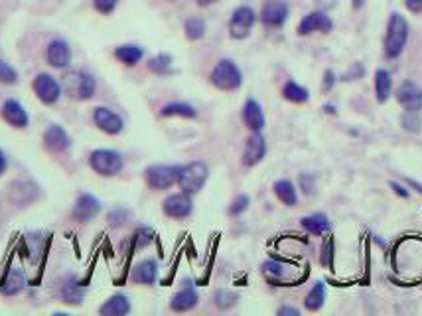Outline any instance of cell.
<instances>
[{
	"label": "cell",
	"mask_w": 422,
	"mask_h": 316,
	"mask_svg": "<svg viewBox=\"0 0 422 316\" xmlns=\"http://www.w3.org/2000/svg\"><path fill=\"white\" fill-rule=\"evenodd\" d=\"M200 6H209V4H213V2H218V0H195Z\"/></svg>",
	"instance_id": "obj_45"
},
{
	"label": "cell",
	"mask_w": 422,
	"mask_h": 316,
	"mask_svg": "<svg viewBox=\"0 0 422 316\" xmlns=\"http://www.w3.org/2000/svg\"><path fill=\"white\" fill-rule=\"evenodd\" d=\"M263 269H265L267 273H270V275H276V276L284 275V267H282L281 263H276V261H267V263L263 265Z\"/></svg>",
	"instance_id": "obj_39"
},
{
	"label": "cell",
	"mask_w": 422,
	"mask_h": 316,
	"mask_svg": "<svg viewBox=\"0 0 422 316\" xmlns=\"http://www.w3.org/2000/svg\"><path fill=\"white\" fill-rule=\"evenodd\" d=\"M6 170H8V158L4 155V150L0 148V176H2Z\"/></svg>",
	"instance_id": "obj_42"
},
{
	"label": "cell",
	"mask_w": 422,
	"mask_h": 316,
	"mask_svg": "<svg viewBox=\"0 0 422 316\" xmlns=\"http://www.w3.org/2000/svg\"><path fill=\"white\" fill-rule=\"evenodd\" d=\"M333 83H335V76H333V71L328 69V71L324 73V85H322V89H324V91H332Z\"/></svg>",
	"instance_id": "obj_40"
},
{
	"label": "cell",
	"mask_w": 422,
	"mask_h": 316,
	"mask_svg": "<svg viewBox=\"0 0 422 316\" xmlns=\"http://www.w3.org/2000/svg\"><path fill=\"white\" fill-rule=\"evenodd\" d=\"M410 12H422V0H405Z\"/></svg>",
	"instance_id": "obj_41"
},
{
	"label": "cell",
	"mask_w": 422,
	"mask_h": 316,
	"mask_svg": "<svg viewBox=\"0 0 422 316\" xmlns=\"http://www.w3.org/2000/svg\"><path fill=\"white\" fill-rule=\"evenodd\" d=\"M101 211V202L99 198L91 196V194H81L77 198L76 206H73V218L81 224H87L93 218H97Z\"/></svg>",
	"instance_id": "obj_14"
},
{
	"label": "cell",
	"mask_w": 422,
	"mask_h": 316,
	"mask_svg": "<svg viewBox=\"0 0 422 316\" xmlns=\"http://www.w3.org/2000/svg\"><path fill=\"white\" fill-rule=\"evenodd\" d=\"M95 78L87 71H67L62 79V89L73 101H89L95 95Z\"/></svg>",
	"instance_id": "obj_1"
},
{
	"label": "cell",
	"mask_w": 422,
	"mask_h": 316,
	"mask_svg": "<svg viewBox=\"0 0 422 316\" xmlns=\"http://www.w3.org/2000/svg\"><path fill=\"white\" fill-rule=\"evenodd\" d=\"M128 313H130V301L127 295H113L99 308L101 316H125Z\"/></svg>",
	"instance_id": "obj_22"
},
{
	"label": "cell",
	"mask_w": 422,
	"mask_h": 316,
	"mask_svg": "<svg viewBox=\"0 0 422 316\" xmlns=\"http://www.w3.org/2000/svg\"><path fill=\"white\" fill-rule=\"evenodd\" d=\"M93 121H95V125H97L103 132H107V134H121L123 129H125V121H123V117H121L118 113H115L113 109H109V107H95Z\"/></svg>",
	"instance_id": "obj_9"
},
{
	"label": "cell",
	"mask_w": 422,
	"mask_h": 316,
	"mask_svg": "<svg viewBox=\"0 0 422 316\" xmlns=\"http://www.w3.org/2000/svg\"><path fill=\"white\" fill-rule=\"evenodd\" d=\"M154 237V231L150 229V227H146V225H142V227H139L137 229V234H134V239H137V247H146L150 241H152Z\"/></svg>",
	"instance_id": "obj_34"
},
{
	"label": "cell",
	"mask_w": 422,
	"mask_h": 316,
	"mask_svg": "<svg viewBox=\"0 0 422 316\" xmlns=\"http://www.w3.org/2000/svg\"><path fill=\"white\" fill-rule=\"evenodd\" d=\"M255 22H256L255 10L249 8V6H239V8L233 12V16H231L229 20L231 38L245 40L249 34H251V30L255 26Z\"/></svg>",
	"instance_id": "obj_8"
},
{
	"label": "cell",
	"mask_w": 422,
	"mask_h": 316,
	"mask_svg": "<svg viewBox=\"0 0 422 316\" xmlns=\"http://www.w3.org/2000/svg\"><path fill=\"white\" fill-rule=\"evenodd\" d=\"M148 66H150V69H152L154 73H168V71L172 69V55L160 53V55H156V58L150 60Z\"/></svg>",
	"instance_id": "obj_33"
},
{
	"label": "cell",
	"mask_w": 422,
	"mask_h": 316,
	"mask_svg": "<svg viewBox=\"0 0 422 316\" xmlns=\"http://www.w3.org/2000/svg\"><path fill=\"white\" fill-rule=\"evenodd\" d=\"M132 281L139 285H154L158 276V265L154 259H144L132 269Z\"/></svg>",
	"instance_id": "obj_23"
},
{
	"label": "cell",
	"mask_w": 422,
	"mask_h": 316,
	"mask_svg": "<svg viewBox=\"0 0 422 316\" xmlns=\"http://www.w3.org/2000/svg\"><path fill=\"white\" fill-rule=\"evenodd\" d=\"M142 55H144V52H142L141 46H132V44L118 46L115 50V58L125 66H137L142 60Z\"/></svg>",
	"instance_id": "obj_27"
},
{
	"label": "cell",
	"mask_w": 422,
	"mask_h": 316,
	"mask_svg": "<svg viewBox=\"0 0 422 316\" xmlns=\"http://www.w3.org/2000/svg\"><path fill=\"white\" fill-rule=\"evenodd\" d=\"M118 0H93V6L95 10L101 14H111L116 8Z\"/></svg>",
	"instance_id": "obj_36"
},
{
	"label": "cell",
	"mask_w": 422,
	"mask_h": 316,
	"mask_svg": "<svg viewBox=\"0 0 422 316\" xmlns=\"http://www.w3.org/2000/svg\"><path fill=\"white\" fill-rule=\"evenodd\" d=\"M160 115L162 117H184V119H195L197 117V111L193 109L190 103H182V101H176V103H168L160 109Z\"/></svg>",
	"instance_id": "obj_28"
},
{
	"label": "cell",
	"mask_w": 422,
	"mask_h": 316,
	"mask_svg": "<svg viewBox=\"0 0 422 316\" xmlns=\"http://www.w3.org/2000/svg\"><path fill=\"white\" fill-rule=\"evenodd\" d=\"M162 210H164V213H166L168 218L184 220V218H188L193 210L192 198H190V194H184V192L172 194V196H168L166 200H164Z\"/></svg>",
	"instance_id": "obj_10"
},
{
	"label": "cell",
	"mask_w": 422,
	"mask_h": 316,
	"mask_svg": "<svg viewBox=\"0 0 422 316\" xmlns=\"http://www.w3.org/2000/svg\"><path fill=\"white\" fill-rule=\"evenodd\" d=\"M207 176H209V168H207L205 162H200V160L190 162V164H186V166H179V190H182L184 194L193 196V194H197V192L204 188L205 182H207Z\"/></svg>",
	"instance_id": "obj_3"
},
{
	"label": "cell",
	"mask_w": 422,
	"mask_h": 316,
	"mask_svg": "<svg viewBox=\"0 0 422 316\" xmlns=\"http://www.w3.org/2000/svg\"><path fill=\"white\" fill-rule=\"evenodd\" d=\"M391 188H395V192H397L398 196H403V198H409V192L403 188L401 184H397V182H391Z\"/></svg>",
	"instance_id": "obj_44"
},
{
	"label": "cell",
	"mask_w": 422,
	"mask_h": 316,
	"mask_svg": "<svg viewBox=\"0 0 422 316\" xmlns=\"http://www.w3.org/2000/svg\"><path fill=\"white\" fill-rule=\"evenodd\" d=\"M211 83L221 91H235L243 83V73L231 60H221L211 71Z\"/></svg>",
	"instance_id": "obj_5"
},
{
	"label": "cell",
	"mask_w": 422,
	"mask_h": 316,
	"mask_svg": "<svg viewBox=\"0 0 422 316\" xmlns=\"http://www.w3.org/2000/svg\"><path fill=\"white\" fill-rule=\"evenodd\" d=\"M205 22L202 18H188L186 20V36L190 40L204 38Z\"/></svg>",
	"instance_id": "obj_31"
},
{
	"label": "cell",
	"mask_w": 422,
	"mask_h": 316,
	"mask_svg": "<svg viewBox=\"0 0 422 316\" xmlns=\"http://www.w3.org/2000/svg\"><path fill=\"white\" fill-rule=\"evenodd\" d=\"M197 301H200V297H197L195 289H193V287H184V289L178 290V292L172 297L170 308L176 310V313H188V310L195 308Z\"/></svg>",
	"instance_id": "obj_21"
},
{
	"label": "cell",
	"mask_w": 422,
	"mask_h": 316,
	"mask_svg": "<svg viewBox=\"0 0 422 316\" xmlns=\"http://www.w3.org/2000/svg\"><path fill=\"white\" fill-rule=\"evenodd\" d=\"M235 301H237V297L227 292V290H218V292H216V303H218L221 308H227L231 304H235Z\"/></svg>",
	"instance_id": "obj_37"
},
{
	"label": "cell",
	"mask_w": 422,
	"mask_h": 316,
	"mask_svg": "<svg viewBox=\"0 0 422 316\" xmlns=\"http://www.w3.org/2000/svg\"><path fill=\"white\" fill-rule=\"evenodd\" d=\"M128 218V211L123 210V208H116V210H113L111 213H109V224L113 225H121L127 222Z\"/></svg>",
	"instance_id": "obj_38"
},
{
	"label": "cell",
	"mask_w": 422,
	"mask_h": 316,
	"mask_svg": "<svg viewBox=\"0 0 422 316\" xmlns=\"http://www.w3.org/2000/svg\"><path fill=\"white\" fill-rule=\"evenodd\" d=\"M409 38V24L401 14H391L387 36H385V53L387 58H398L405 50V44Z\"/></svg>",
	"instance_id": "obj_2"
},
{
	"label": "cell",
	"mask_w": 422,
	"mask_h": 316,
	"mask_svg": "<svg viewBox=\"0 0 422 316\" xmlns=\"http://www.w3.org/2000/svg\"><path fill=\"white\" fill-rule=\"evenodd\" d=\"M18 83V71L4 60H0V85H16Z\"/></svg>",
	"instance_id": "obj_32"
},
{
	"label": "cell",
	"mask_w": 422,
	"mask_h": 316,
	"mask_svg": "<svg viewBox=\"0 0 422 316\" xmlns=\"http://www.w3.org/2000/svg\"><path fill=\"white\" fill-rule=\"evenodd\" d=\"M279 315H282V316H286V315L298 316V315H300V310H298V308H292V306H282L281 310H279Z\"/></svg>",
	"instance_id": "obj_43"
},
{
	"label": "cell",
	"mask_w": 422,
	"mask_h": 316,
	"mask_svg": "<svg viewBox=\"0 0 422 316\" xmlns=\"http://www.w3.org/2000/svg\"><path fill=\"white\" fill-rule=\"evenodd\" d=\"M44 146L53 155H60V152H65L71 146V139H69V134H67L64 127L50 125L44 132Z\"/></svg>",
	"instance_id": "obj_16"
},
{
	"label": "cell",
	"mask_w": 422,
	"mask_h": 316,
	"mask_svg": "<svg viewBox=\"0 0 422 316\" xmlns=\"http://www.w3.org/2000/svg\"><path fill=\"white\" fill-rule=\"evenodd\" d=\"M89 166L99 176H116L125 166V158L113 148H97L89 155Z\"/></svg>",
	"instance_id": "obj_4"
},
{
	"label": "cell",
	"mask_w": 422,
	"mask_h": 316,
	"mask_svg": "<svg viewBox=\"0 0 422 316\" xmlns=\"http://www.w3.org/2000/svg\"><path fill=\"white\" fill-rule=\"evenodd\" d=\"M267 155V141L261 132H251V137L245 141L243 164L245 166H256Z\"/></svg>",
	"instance_id": "obj_13"
},
{
	"label": "cell",
	"mask_w": 422,
	"mask_h": 316,
	"mask_svg": "<svg viewBox=\"0 0 422 316\" xmlns=\"http://www.w3.org/2000/svg\"><path fill=\"white\" fill-rule=\"evenodd\" d=\"M24 287H26L24 271H22L20 267H12V269L6 273L4 281L0 283V292H2L4 297H16V295H20V292L24 290Z\"/></svg>",
	"instance_id": "obj_20"
},
{
	"label": "cell",
	"mask_w": 422,
	"mask_h": 316,
	"mask_svg": "<svg viewBox=\"0 0 422 316\" xmlns=\"http://www.w3.org/2000/svg\"><path fill=\"white\" fill-rule=\"evenodd\" d=\"M46 60L51 67L64 69L71 64V50L64 40H51L46 50Z\"/></svg>",
	"instance_id": "obj_17"
},
{
	"label": "cell",
	"mask_w": 422,
	"mask_h": 316,
	"mask_svg": "<svg viewBox=\"0 0 422 316\" xmlns=\"http://www.w3.org/2000/svg\"><path fill=\"white\" fill-rule=\"evenodd\" d=\"M391 91H393V79H391V73L385 71V69H377V73H375V95H377V101H379V103L389 101Z\"/></svg>",
	"instance_id": "obj_25"
},
{
	"label": "cell",
	"mask_w": 422,
	"mask_h": 316,
	"mask_svg": "<svg viewBox=\"0 0 422 316\" xmlns=\"http://www.w3.org/2000/svg\"><path fill=\"white\" fill-rule=\"evenodd\" d=\"M243 123L245 127L251 132H261L265 129L267 121H265V113L263 107L258 105L256 99H247L243 105Z\"/></svg>",
	"instance_id": "obj_18"
},
{
	"label": "cell",
	"mask_w": 422,
	"mask_h": 316,
	"mask_svg": "<svg viewBox=\"0 0 422 316\" xmlns=\"http://www.w3.org/2000/svg\"><path fill=\"white\" fill-rule=\"evenodd\" d=\"M363 6V0H353V8H361Z\"/></svg>",
	"instance_id": "obj_47"
},
{
	"label": "cell",
	"mask_w": 422,
	"mask_h": 316,
	"mask_svg": "<svg viewBox=\"0 0 422 316\" xmlns=\"http://www.w3.org/2000/svg\"><path fill=\"white\" fill-rule=\"evenodd\" d=\"M0 115L2 119L14 127V129H26L30 125V117H28V111L24 109V105L16 99H6L2 103V109H0Z\"/></svg>",
	"instance_id": "obj_11"
},
{
	"label": "cell",
	"mask_w": 422,
	"mask_h": 316,
	"mask_svg": "<svg viewBox=\"0 0 422 316\" xmlns=\"http://www.w3.org/2000/svg\"><path fill=\"white\" fill-rule=\"evenodd\" d=\"M179 166H172V164H154L148 166L144 172V180L156 192L168 190L174 184H178Z\"/></svg>",
	"instance_id": "obj_6"
},
{
	"label": "cell",
	"mask_w": 422,
	"mask_h": 316,
	"mask_svg": "<svg viewBox=\"0 0 422 316\" xmlns=\"http://www.w3.org/2000/svg\"><path fill=\"white\" fill-rule=\"evenodd\" d=\"M397 101L409 113H416L422 109V89L412 81H403L397 89Z\"/></svg>",
	"instance_id": "obj_12"
},
{
	"label": "cell",
	"mask_w": 422,
	"mask_h": 316,
	"mask_svg": "<svg viewBox=\"0 0 422 316\" xmlns=\"http://www.w3.org/2000/svg\"><path fill=\"white\" fill-rule=\"evenodd\" d=\"M409 184L412 186L414 190H419V192H421V194H422V184H419V182H414V180H409Z\"/></svg>",
	"instance_id": "obj_46"
},
{
	"label": "cell",
	"mask_w": 422,
	"mask_h": 316,
	"mask_svg": "<svg viewBox=\"0 0 422 316\" xmlns=\"http://www.w3.org/2000/svg\"><path fill=\"white\" fill-rule=\"evenodd\" d=\"M330 30H332V20H330V16H326L324 12H310L298 24V34L300 36H308L312 32H330Z\"/></svg>",
	"instance_id": "obj_19"
},
{
	"label": "cell",
	"mask_w": 422,
	"mask_h": 316,
	"mask_svg": "<svg viewBox=\"0 0 422 316\" xmlns=\"http://www.w3.org/2000/svg\"><path fill=\"white\" fill-rule=\"evenodd\" d=\"M249 196L247 194H241V196H237L235 200H233V204H231L229 208V213L231 216H241L247 208H249Z\"/></svg>",
	"instance_id": "obj_35"
},
{
	"label": "cell",
	"mask_w": 422,
	"mask_h": 316,
	"mask_svg": "<svg viewBox=\"0 0 422 316\" xmlns=\"http://www.w3.org/2000/svg\"><path fill=\"white\" fill-rule=\"evenodd\" d=\"M282 97L290 103H306L310 99V93H308L306 87H302L300 83L296 81H288L284 87H282Z\"/></svg>",
	"instance_id": "obj_29"
},
{
	"label": "cell",
	"mask_w": 422,
	"mask_h": 316,
	"mask_svg": "<svg viewBox=\"0 0 422 316\" xmlns=\"http://www.w3.org/2000/svg\"><path fill=\"white\" fill-rule=\"evenodd\" d=\"M32 89L44 105H53L62 97V81L51 78L50 73H38L32 81Z\"/></svg>",
	"instance_id": "obj_7"
},
{
	"label": "cell",
	"mask_w": 422,
	"mask_h": 316,
	"mask_svg": "<svg viewBox=\"0 0 422 316\" xmlns=\"http://www.w3.org/2000/svg\"><path fill=\"white\" fill-rule=\"evenodd\" d=\"M272 190H274L276 198L281 200L284 206L294 208L296 204H298V194H296V188L290 180H279V182H274Z\"/></svg>",
	"instance_id": "obj_26"
},
{
	"label": "cell",
	"mask_w": 422,
	"mask_h": 316,
	"mask_svg": "<svg viewBox=\"0 0 422 316\" xmlns=\"http://www.w3.org/2000/svg\"><path fill=\"white\" fill-rule=\"evenodd\" d=\"M261 18L270 28L282 26L288 18V4L284 0H269L261 10Z\"/></svg>",
	"instance_id": "obj_15"
},
{
	"label": "cell",
	"mask_w": 422,
	"mask_h": 316,
	"mask_svg": "<svg viewBox=\"0 0 422 316\" xmlns=\"http://www.w3.org/2000/svg\"><path fill=\"white\" fill-rule=\"evenodd\" d=\"M300 224H302V227L306 229L308 234H312V236H324V234L330 231V220H328V216H324V213L304 216V218L300 220Z\"/></svg>",
	"instance_id": "obj_24"
},
{
	"label": "cell",
	"mask_w": 422,
	"mask_h": 316,
	"mask_svg": "<svg viewBox=\"0 0 422 316\" xmlns=\"http://www.w3.org/2000/svg\"><path fill=\"white\" fill-rule=\"evenodd\" d=\"M324 301H326V285H324L322 281H318V283L314 285V289L306 295L304 306H306L308 310L316 313V310H320L322 306H324Z\"/></svg>",
	"instance_id": "obj_30"
}]
</instances>
